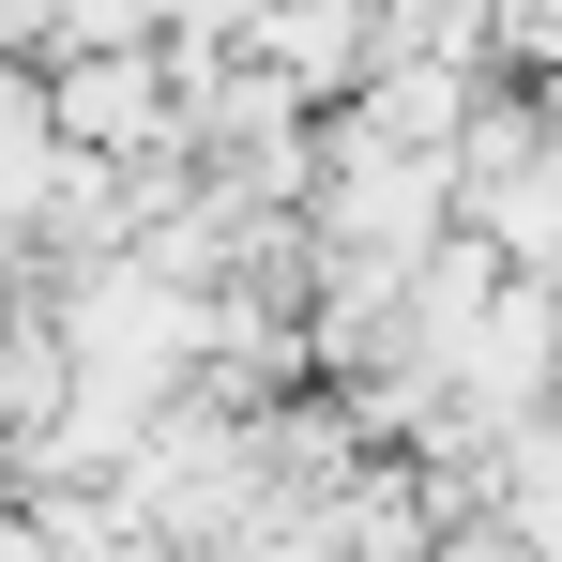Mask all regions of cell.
<instances>
[{
  "instance_id": "6da1fadb",
  "label": "cell",
  "mask_w": 562,
  "mask_h": 562,
  "mask_svg": "<svg viewBox=\"0 0 562 562\" xmlns=\"http://www.w3.org/2000/svg\"><path fill=\"white\" fill-rule=\"evenodd\" d=\"M46 122L92 168H168L183 153V77H168V46H61L46 61Z\"/></svg>"
}]
</instances>
